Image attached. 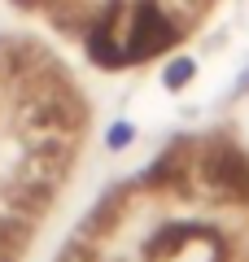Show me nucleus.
Masks as SVG:
<instances>
[{"label":"nucleus","instance_id":"obj_2","mask_svg":"<svg viewBox=\"0 0 249 262\" xmlns=\"http://www.w3.org/2000/svg\"><path fill=\"white\" fill-rule=\"evenodd\" d=\"M188 75H193V61H175L171 70H166V83H171V88H179Z\"/></svg>","mask_w":249,"mask_h":262},{"label":"nucleus","instance_id":"obj_3","mask_svg":"<svg viewBox=\"0 0 249 262\" xmlns=\"http://www.w3.org/2000/svg\"><path fill=\"white\" fill-rule=\"evenodd\" d=\"M18 5H35V0H18Z\"/></svg>","mask_w":249,"mask_h":262},{"label":"nucleus","instance_id":"obj_1","mask_svg":"<svg viewBox=\"0 0 249 262\" xmlns=\"http://www.w3.org/2000/svg\"><path fill=\"white\" fill-rule=\"evenodd\" d=\"M171 39H175V27H171V18L157 9L153 0H140V5H136V18H131V35H127V61L162 53Z\"/></svg>","mask_w":249,"mask_h":262}]
</instances>
